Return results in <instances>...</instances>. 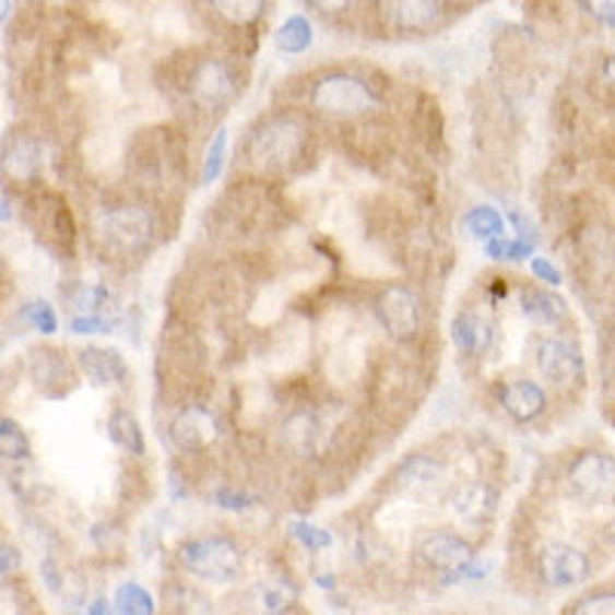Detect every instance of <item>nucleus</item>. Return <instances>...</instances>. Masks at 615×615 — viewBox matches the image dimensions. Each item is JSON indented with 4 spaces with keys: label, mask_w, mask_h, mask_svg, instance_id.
Returning a JSON list of instances; mask_svg holds the SVG:
<instances>
[{
    "label": "nucleus",
    "mask_w": 615,
    "mask_h": 615,
    "mask_svg": "<svg viewBox=\"0 0 615 615\" xmlns=\"http://www.w3.org/2000/svg\"><path fill=\"white\" fill-rule=\"evenodd\" d=\"M250 161L262 173H283L289 169L305 151V130L293 117H271L250 135Z\"/></svg>",
    "instance_id": "1"
},
{
    "label": "nucleus",
    "mask_w": 615,
    "mask_h": 615,
    "mask_svg": "<svg viewBox=\"0 0 615 615\" xmlns=\"http://www.w3.org/2000/svg\"><path fill=\"white\" fill-rule=\"evenodd\" d=\"M311 105L327 117H360L372 111L379 99L366 81L354 78L348 71H335L311 86Z\"/></svg>",
    "instance_id": "2"
},
{
    "label": "nucleus",
    "mask_w": 615,
    "mask_h": 615,
    "mask_svg": "<svg viewBox=\"0 0 615 615\" xmlns=\"http://www.w3.org/2000/svg\"><path fill=\"white\" fill-rule=\"evenodd\" d=\"M569 499L582 508H603L615 501V456L582 452L566 474Z\"/></svg>",
    "instance_id": "3"
},
{
    "label": "nucleus",
    "mask_w": 615,
    "mask_h": 615,
    "mask_svg": "<svg viewBox=\"0 0 615 615\" xmlns=\"http://www.w3.org/2000/svg\"><path fill=\"white\" fill-rule=\"evenodd\" d=\"M179 564L206 582H232L240 569V548L225 535L191 539L179 548Z\"/></svg>",
    "instance_id": "4"
},
{
    "label": "nucleus",
    "mask_w": 615,
    "mask_h": 615,
    "mask_svg": "<svg viewBox=\"0 0 615 615\" xmlns=\"http://www.w3.org/2000/svg\"><path fill=\"white\" fill-rule=\"evenodd\" d=\"M96 232L108 250L133 256L154 240V216L145 206H111L99 216Z\"/></svg>",
    "instance_id": "5"
},
{
    "label": "nucleus",
    "mask_w": 615,
    "mask_h": 615,
    "mask_svg": "<svg viewBox=\"0 0 615 615\" xmlns=\"http://www.w3.org/2000/svg\"><path fill=\"white\" fill-rule=\"evenodd\" d=\"M394 489L403 499L422 501L431 505L447 496L449 489V474L443 462H437L431 456H413L398 468L394 474Z\"/></svg>",
    "instance_id": "6"
},
{
    "label": "nucleus",
    "mask_w": 615,
    "mask_h": 615,
    "mask_svg": "<svg viewBox=\"0 0 615 615\" xmlns=\"http://www.w3.org/2000/svg\"><path fill=\"white\" fill-rule=\"evenodd\" d=\"M185 93H188V102H191L198 111L216 115V111H222V108L234 99V93H237L232 68L225 66L222 59H203V62L191 71Z\"/></svg>",
    "instance_id": "7"
},
{
    "label": "nucleus",
    "mask_w": 615,
    "mask_h": 615,
    "mask_svg": "<svg viewBox=\"0 0 615 615\" xmlns=\"http://www.w3.org/2000/svg\"><path fill=\"white\" fill-rule=\"evenodd\" d=\"M535 569H539V579L551 588H572L588 579L591 564H588V554H582L579 548H572L566 542H548L539 551Z\"/></svg>",
    "instance_id": "8"
},
{
    "label": "nucleus",
    "mask_w": 615,
    "mask_h": 615,
    "mask_svg": "<svg viewBox=\"0 0 615 615\" xmlns=\"http://www.w3.org/2000/svg\"><path fill=\"white\" fill-rule=\"evenodd\" d=\"M376 315H379L385 333L398 339V342H406L418 333V301L413 296V289L403 286V283L385 286L382 296L376 301Z\"/></svg>",
    "instance_id": "9"
},
{
    "label": "nucleus",
    "mask_w": 615,
    "mask_h": 615,
    "mask_svg": "<svg viewBox=\"0 0 615 615\" xmlns=\"http://www.w3.org/2000/svg\"><path fill=\"white\" fill-rule=\"evenodd\" d=\"M418 557L425 564L443 572L447 579H456V576H468L471 569V560H474V548L468 545L462 535H452V532H434L428 539H422L418 545Z\"/></svg>",
    "instance_id": "10"
},
{
    "label": "nucleus",
    "mask_w": 615,
    "mask_h": 615,
    "mask_svg": "<svg viewBox=\"0 0 615 615\" xmlns=\"http://www.w3.org/2000/svg\"><path fill=\"white\" fill-rule=\"evenodd\" d=\"M169 440L185 452L210 449L218 440V422L206 406H182L169 422Z\"/></svg>",
    "instance_id": "11"
},
{
    "label": "nucleus",
    "mask_w": 615,
    "mask_h": 615,
    "mask_svg": "<svg viewBox=\"0 0 615 615\" xmlns=\"http://www.w3.org/2000/svg\"><path fill=\"white\" fill-rule=\"evenodd\" d=\"M535 366L539 372L554 385H572L579 376H582V354L572 342L566 339H542L539 348H535Z\"/></svg>",
    "instance_id": "12"
},
{
    "label": "nucleus",
    "mask_w": 615,
    "mask_h": 615,
    "mask_svg": "<svg viewBox=\"0 0 615 615\" xmlns=\"http://www.w3.org/2000/svg\"><path fill=\"white\" fill-rule=\"evenodd\" d=\"M281 440L283 447L289 449L293 456H299V459L317 456L320 447H323V422L311 410H296V413L283 418Z\"/></svg>",
    "instance_id": "13"
},
{
    "label": "nucleus",
    "mask_w": 615,
    "mask_h": 615,
    "mask_svg": "<svg viewBox=\"0 0 615 615\" xmlns=\"http://www.w3.org/2000/svg\"><path fill=\"white\" fill-rule=\"evenodd\" d=\"M391 25L403 34H428L440 25V0H385Z\"/></svg>",
    "instance_id": "14"
},
{
    "label": "nucleus",
    "mask_w": 615,
    "mask_h": 615,
    "mask_svg": "<svg viewBox=\"0 0 615 615\" xmlns=\"http://www.w3.org/2000/svg\"><path fill=\"white\" fill-rule=\"evenodd\" d=\"M499 403L515 422H532V418H539L545 413L548 398H545L542 385L530 382V379H517V382L501 385Z\"/></svg>",
    "instance_id": "15"
},
{
    "label": "nucleus",
    "mask_w": 615,
    "mask_h": 615,
    "mask_svg": "<svg viewBox=\"0 0 615 615\" xmlns=\"http://www.w3.org/2000/svg\"><path fill=\"white\" fill-rule=\"evenodd\" d=\"M78 364L93 385H117L127 379V364L111 348H84L78 354Z\"/></svg>",
    "instance_id": "16"
},
{
    "label": "nucleus",
    "mask_w": 615,
    "mask_h": 615,
    "mask_svg": "<svg viewBox=\"0 0 615 615\" xmlns=\"http://www.w3.org/2000/svg\"><path fill=\"white\" fill-rule=\"evenodd\" d=\"M452 342L465 354H483L493 345V327L474 311H462L452 320Z\"/></svg>",
    "instance_id": "17"
},
{
    "label": "nucleus",
    "mask_w": 615,
    "mask_h": 615,
    "mask_svg": "<svg viewBox=\"0 0 615 615\" xmlns=\"http://www.w3.org/2000/svg\"><path fill=\"white\" fill-rule=\"evenodd\" d=\"M3 169H7V176L22 179V182L34 179V176L40 173V145H37L34 139H28V135L13 139V142L3 149Z\"/></svg>",
    "instance_id": "18"
},
{
    "label": "nucleus",
    "mask_w": 615,
    "mask_h": 615,
    "mask_svg": "<svg viewBox=\"0 0 615 615\" xmlns=\"http://www.w3.org/2000/svg\"><path fill=\"white\" fill-rule=\"evenodd\" d=\"M520 305H523V315L530 317L532 323H545V327H554L566 317V301L551 293V289H523L520 296Z\"/></svg>",
    "instance_id": "19"
},
{
    "label": "nucleus",
    "mask_w": 615,
    "mask_h": 615,
    "mask_svg": "<svg viewBox=\"0 0 615 615\" xmlns=\"http://www.w3.org/2000/svg\"><path fill=\"white\" fill-rule=\"evenodd\" d=\"M108 437L120 449H127L133 456H145V434H142V425L135 422L130 410H115L111 413V418H108Z\"/></svg>",
    "instance_id": "20"
},
{
    "label": "nucleus",
    "mask_w": 615,
    "mask_h": 615,
    "mask_svg": "<svg viewBox=\"0 0 615 615\" xmlns=\"http://www.w3.org/2000/svg\"><path fill=\"white\" fill-rule=\"evenodd\" d=\"M277 50L289 52V56H299L311 47V40H315V28H311V22L305 16H289L283 22L281 28H277Z\"/></svg>",
    "instance_id": "21"
},
{
    "label": "nucleus",
    "mask_w": 615,
    "mask_h": 615,
    "mask_svg": "<svg viewBox=\"0 0 615 615\" xmlns=\"http://www.w3.org/2000/svg\"><path fill=\"white\" fill-rule=\"evenodd\" d=\"M465 232L477 240H493L505 234V218L493 206H474L465 216Z\"/></svg>",
    "instance_id": "22"
},
{
    "label": "nucleus",
    "mask_w": 615,
    "mask_h": 615,
    "mask_svg": "<svg viewBox=\"0 0 615 615\" xmlns=\"http://www.w3.org/2000/svg\"><path fill=\"white\" fill-rule=\"evenodd\" d=\"M210 3L232 25H250L265 13V0H210Z\"/></svg>",
    "instance_id": "23"
},
{
    "label": "nucleus",
    "mask_w": 615,
    "mask_h": 615,
    "mask_svg": "<svg viewBox=\"0 0 615 615\" xmlns=\"http://www.w3.org/2000/svg\"><path fill=\"white\" fill-rule=\"evenodd\" d=\"M115 610L127 615H151L154 613V598L142 584L127 582L115 591Z\"/></svg>",
    "instance_id": "24"
},
{
    "label": "nucleus",
    "mask_w": 615,
    "mask_h": 615,
    "mask_svg": "<svg viewBox=\"0 0 615 615\" xmlns=\"http://www.w3.org/2000/svg\"><path fill=\"white\" fill-rule=\"evenodd\" d=\"M493 505H496V496L483 483H471L456 496V511L462 517H481V511H493Z\"/></svg>",
    "instance_id": "25"
},
{
    "label": "nucleus",
    "mask_w": 615,
    "mask_h": 615,
    "mask_svg": "<svg viewBox=\"0 0 615 615\" xmlns=\"http://www.w3.org/2000/svg\"><path fill=\"white\" fill-rule=\"evenodd\" d=\"M0 452H3V459H13V462H22V459L32 456L28 437H25V431L19 428L16 422H10V418L0 422Z\"/></svg>",
    "instance_id": "26"
},
{
    "label": "nucleus",
    "mask_w": 615,
    "mask_h": 615,
    "mask_svg": "<svg viewBox=\"0 0 615 615\" xmlns=\"http://www.w3.org/2000/svg\"><path fill=\"white\" fill-rule=\"evenodd\" d=\"M225 154H228V130H218L210 142V151H206V161H203V182H216L222 176V167H225Z\"/></svg>",
    "instance_id": "27"
},
{
    "label": "nucleus",
    "mask_w": 615,
    "mask_h": 615,
    "mask_svg": "<svg viewBox=\"0 0 615 615\" xmlns=\"http://www.w3.org/2000/svg\"><path fill=\"white\" fill-rule=\"evenodd\" d=\"M22 317L32 323L37 333H44V335L56 333V327H59V320H56V311L50 308V301H44V299L28 301V305L22 308Z\"/></svg>",
    "instance_id": "28"
},
{
    "label": "nucleus",
    "mask_w": 615,
    "mask_h": 615,
    "mask_svg": "<svg viewBox=\"0 0 615 615\" xmlns=\"http://www.w3.org/2000/svg\"><path fill=\"white\" fill-rule=\"evenodd\" d=\"M572 613L582 615H615V591H606V594H591V598H582Z\"/></svg>",
    "instance_id": "29"
},
{
    "label": "nucleus",
    "mask_w": 615,
    "mask_h": 615,
    "mask_svg": "<svg viewBox=\"0 0 615 615\" xmlns=\"http://www.w3.org/2000/svg\"><path fill=\"white\" fill-rule=\"evenodd\" d=\"M293 535L299 539L305 548L311 551H323L333 545V535L327 530H317V527H308V523H293Z\"/></svg>",
    "instance_id": "30"
},
{
    "label": "nucleus",
    "mask_w": 615,
    "mask_h": 615,
    "mask_svg": "<svg viewBox=\"0 0 615 615\" xmlns=\"http://www.w3.org/2000/svg\"><path fill=\"white\" fill-rule=\"evenodd\" d=\"M108 301V289L105 286H81V296H78V311L81 315H96L102 311V305Z\"/></svg>",
    "instance_id": "31"
},
{
    "label": "nucleus",
    "mask_w": 615,
    "mask_h": 615,
    "mask_svg": "<svg viewBox=\"0 0 615 615\" xmlns=\"http://www.w3.org/2000/svg\"><path fill=\"white\" fill-rule=\"evenodd\" d=\"M579 7L591 19H598L600 25L615 28V0H579Z\"/></svg>",
    "instance_id": "32"
},
{
    "label": "nucleus",
    "mask_w": 615,
    "mask_h": 615,
    "mask_svg": "<svg viewBox=\"0 0 615 615\" xmlns=\"http://www.w3.org/2000/svg\"><path fill=\"white\" fill-rule=\"evenodd\" d=\"M213 501H216L218 508H225V511H247L252 505L250 496H244V493H234L228 486H222L213 493Z\"/></svg>",
    "instance_id": "33"
},
{
    "label": "nucleus",
    "mask_w": 615,
    "mask_h": 615,
    "mask_svg": "<svg viewBox=\"0 0 615 615\" xmlns=\"http://www.w3.org/2000/svg\"><path fill=\"white\" fill-rule=\"evenodd\" d=\"M315 13H320V16H342V13H348L351 3L354 0H305Z\"/></svg>",
    "instance_id": "34"
},
{
    "label": "nucleus",
    "mask_w": 615,
    "mask_h": 615,
    "mask_svg": "<svg viewBox=\"0 0 615 615\" xmlns=\"http://www.w3.org/2000/svg\"><path fill=\"white\" fill-rule=\"evenodd\" d=\"M102 330H108V323L99 320L96 315L74 317V320H71V333H78V335H96V333H102Z\"/></svg>",
    "instance_id": "35"
},
{
    "label": "nucleus",
    "mask_w": 615,
    "mask_h": 615,
    "mask_svg": "<svg viewBox=\"0 0 615 615\" xmlns=\"http://www.w3.org/2000/svg\"><path fill=\"white\" fill-rule=\"evenodd\" d=\"M296 598V591L293 588H283V584H277V588H268L265 591V606L271 610V613H277V610H283L289 600Z\"/></svg>",
    "instance_id": "36"
},
{
    "label": "nucleus",
    "mask_w": 615,
    "mask_h": 615,
    "mask_svg": "<svg viewBox=\"0 0 615 615\" xmlns=\"http://www.w3.org/2000/svg\"><path fill=\"white\" fill-rule=\"evenodd\" d=\"M530 271L539 277L542 283H551V286H557L560 283V271L551 265L548 259H532L530 262Z\"/></svg>",
    "instance_id": "37"
},
{
    "label": "nucleus",
    "mask_w": 615,
    "mask_h": 615,
    "mask_svg": "<svg viewBox=\"0 0 615 615\" xmlns=\"http://www.w3.org/2000/svg\"><path fill=\"white\" fill-rule=\"evenodd\" d=\"M16 566H19V551L7 545V548H3V566H0L3 576H10V569H16Z\"/></svg>",
    "instance_id": "38"
},
{
    "label": "nucleus",
    "mask_w": 615,
    "mask_h": 615,
    "mask_svg": "<svg viewBox=\"0 0 615 615\" xmlns=\"http://www.w3.org/2000/svg\"><path fill=\"white\" fill-rule=\"evenodd\" d=\"M603 78H606V81L615 86V56H610V59H606V66H603Z\"/></svg>",
    "instance_id": "39"
},
{
    "label": "nucleus",
    "mask_w": 615,
    "mask_h": 615,
    "mask_svg": "<svg viewBox=\"0 0 615 615\" xmlns=\"http://www.w3.org/2000/svg\"><path fill=\"white\" fill-rule=\"evenodd\" d=\"M449 7H471V3H477V0H447Z\"/></svg>",
    "instance_id": "40"
},
{
    "label": "nucleus",
    "mask_w": 615,
    "mask_h": 615,
    "mask_svg": "<svg viewBox=\"0 0 615 615\" xmlns=\"http://www.w3.org/2000/svg\"><path fill=\"white\" fill-rule=\"evenodd\" d=\"M10 19V0H3V22Z\"/></svg>",
    "instance_id": "41"
}]
</instances>
